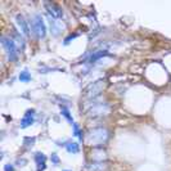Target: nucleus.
<instances>
[{
  "label": "nucleus",
  "mask_w": 171,
  "mask_h": 171,
  "mask_svg": "<svg viewBox=\"0 0 171 171\" xmlns=\"http://www.w3.org/2000/svg\"><path fill=\"white\" fill-rule=\"evenodd\" d=\"M108 139V131L103 127H97V129H93L89 131L88 134V141L90 144H97L101 145L104 141H107Z\"/></svg>",
  "instance_id": "obj_1"
},
{
  "label": "nucleus",
  "mask_w": 171,
  "mask_h": 171,
  "mask_svg": "<svg viewBox=\"0 0 171 171\" xmlns=\"http://www.w3.org/2000/svg\"><path fill=\"white\" fill-rule=\"evenodd\" d=\"M2 44L4 46V49L7 51V55L11 61H14L17 58V48H16V42H14L11 37H2Z\"/></svg>",
  "instance_id": "obj_2"
},
{
  "label": "nucleus",
  "mask_w": 171,
  "mask_h": 171,
  "mask_svg": "<svg viewBox=\"0 0 171 171\" xmlns=\"http://www.w3.org/2000/svg\"><path fill=\"white\" fill-rule=\"evenodd\" d=\"M32 28H34V32L37 37H44L46 35V27H45L44 20H42L40 14H36L32 18Z\"/></svg>",
  "instance_id": "obj_3"
},
{
  "label": "nucleus",
  "mask_w": 171,
  "mask_h": 171,
  "mask_svg": "<svg viewBox=\"0 0 171 171\" xmlns=\"http://www.w3.org/2000/svg\"><path fill=\"white\" fill-rule=\"evenodd\" d=\"M103 86H104L103 81H97V82H94L92 85H89L88 89H86V92H85V95L89 97V98L95 97L103 90Z\"/></svg>",
  "instance_id": "obj_4"
},
{
  "label": "nucleus",
  "mask_w": 171,
  "mask_h": 171,
  "mask_svg": "<svg viewBox=\"0 0 171 171\" xmlns=\"http://www.w3.org/2000/svg\"><path fill=\"white\" fill-rule=\"evenodd\" d=\"M108 110H110V108H108L107 104L98 103L93 108H90L89 115L90 116H104V115H107L108 113Z\"/></svg>",
  "instance_id": "obj_5"
},
{
  "label": "nucleus",
  "mask_w": 171,
  "mask_h": 171,
  "mask_svg": "<svg viewBox=\"0 0 171 171\" xmlns=\"http://www.w3.org/2000/svg\"><path fill=\"white\" fill-rule=\"evenodd\" d=\"M34 117H35V110H28L23 118L21 120V127L22 129H26V127L31 126L34 123Z\"/></svg>",
  "instance_id": "obj_6"
},
{
  "label": "nucleus",
  "mask_w": 171,
  "mask_h": 171,
  "mask_svg": "<svg viewBox=\"0 0 171 171\" xmlns=\"http://www.w3.org/2000/svg\"><path fill=\"white\" fill-rule=\"evenodd\" d=\"M16 21H17V25H18V27H20V30H21L22 34L25 35V36L30 35V28H28V23H27V21L25 20V17H23L22 14H17Z\"/></svg>",
  "instance_id": "obj_7"
},
{
  "label": "nucleus",
  "mask_w": 171,
  "mask_h": 171,
  "mask_svg": "<svg viewBox=\"0 0 171 171\" xmlns=\"http://www.w3.org/2000/svg\"><path fill=\"white\" fill-rule=\"evenodd\" d=\"M45 7H46V9H48V13L53 18H61L62 14H63L62 13V9L58 5L53 4V3H45Z\"/></svg>",
  "instance_id": "obj_8"
},
{
  "label": "nucleus",
  "mask_w": 171,
  "mask_h": 171,
  "mask_svg": "<svg viewBox=\"0 0 171 171\" xmlns=\"http://www.w3.org/2000/svg\"><path fill=\"white\" fill-rule=\"evenodd\" d=\"M35 161L37 163V171H42L45 169V156L42 153H36L35 154Z\"/></svg>",
  "instance_id": "obj_9"
},
{
  "label": "nucleus",
  "mask_w": 171,
  "mask_h": 171,
  "mask_svg": "<svg viewBox=\"0 0 171 171\" xmlns=\"http://www.w3.org/2000/svg\"><path fill=\"white\" fill-rule=\"evenodd\" d=\"M66 148H67L68 153H79V151H80L79 144L75 143V141H68V143L66 144Z\"/></svg>",
  "instance_id": "obj_10"
},
{
  "label": "nucleus",
  "mask_w": 171,
  "mask_h": 171,
  "mask_svg": "<svg viewBox=\"0 0 171 171\" xmlns=\"http://www.w3.org/2000/svg\"><path fill=\"white\" fill-rule=\"evenodd\" d=\"M90 171H104L106 170V165L103 163H92L89 166Z\"/></svg>",
  "instance_id": "obj_11"
},
{
  "label": "nucleus",
  "mask_w": 171,
  "mask_h": 171,
  "mask_svg": "<svg viewBox=\"0 0 171 171\" xmlns=\"http://www.w3.org/2000/svg\"><path fill=\"white\" fill-rule=\"evenodd\" d=\"M20 80H21V82H28L31 80V75L28 71H22V72L20 73Z\"/></svg>",
  "instance_id": "obj_12"
},
{
  "label": "nucleus",
  "mask_w": 171,
  "mask_h": 171,
  "mask_svg": "<svg viewBox=\"0 0 171 171\" xmlns=\"http://www.w3.org/2000/svg\"><path fill=\"white\" fill-rule=\"evenodd\" d=\"M61 110H62V115H63L67 120L71 122V123H73V120H72V117H71V115H70V111L67 110V108H64V107H61Z\"/></svg>",
  "instance_id": "obj_13"
},
{
  "label": "nucleus",
  "mask_w": 171,
  "mask_h": 171,
  "mask_svg": "<svg viewBox=\"0 0 171 171\" xmlns=\"http://www.w3.org/2000/svg\"><path fill=\"white\" fill-rule=\"evenodd\" d=\"M103 55H107V51H99V53H95L94 55L90 57V62H95L98 58H101Z\"/></svg>",
  "instance_id": "obj_14"
},
{
  "label": "nucleus",
  "mask_w": 171,
  "mask_h": 171,
  "mask_svg": "<svg viewBox=\"0 0 171 171\" xmlns=\"http://www.w3.org/2000/svg\"><path fill=\"white\" fill-rule=\"evenodd\" d=\"M72 126H73V134L76 135V136H79L80 138V139H82V132L81 131H80V129H79V126H77V123H72Z\"/></svg>",
  "instance_id": "obj_15"
},
{
  "label": "nucleus",
  "mask_w": 171,
  "mask_h": 171,
  "mask_svg": "<svg viewBox=\"0 0 171 171\" xmlns=\"http://www.w3.org/2000/svg\"><path fill=\"white\" fill-rule=\"evenodd\" d=\"M50 160H51V162H53V165H58L59 163V157L57 156V153H51Z\"/></svg>",
  "instance_id": "obj_16"
},
{
  "label": "nucleus",
  "mask_w": 171,
  "mask_h": 171,
  "mask_svg": "<svg viewBox=\"0 0 171 171\" xmlns=\"http://www.w3.org/2000/svg\"><path fill=\"white\" fill-rule=\"evenodd\" d=\"M4 171H14V167H13V165H11V163L5 165V166H4Z\"/></svg>",
  "instance_id": "obj_17"
},
{
  "label": "nucleus",
  "mask_w": 171,
  "mask_h": 171,
  "mask_svg": "<svg viewBox=\"0 0 171 171\" xmlns=\"http://www.w3.org/2000/svg\"><path fill=\"white\" fill-rule=\"evenodd\" d=\"M76 36H77L76 34H73V35H70V36L67 37V39H64V44H68L70 40H71V39H73V37H76Z\"/></svg>",
  "instance_id": "obj_18"
},
{
  "label": "nucleus",
  "mask_w": 171,
  "mask_h": 171,
  "mask_svg": "<svg viewBox=\"0 0 171 171\" xmlns=\"http://www.w3.org/2000/svg\"><path fill=\"white\" fill-rule=\"evenodd\" d=\"M63 171H70V170H63Z\"/></svg>",
  "instance_id": "obj_19"
}]
</instances>
